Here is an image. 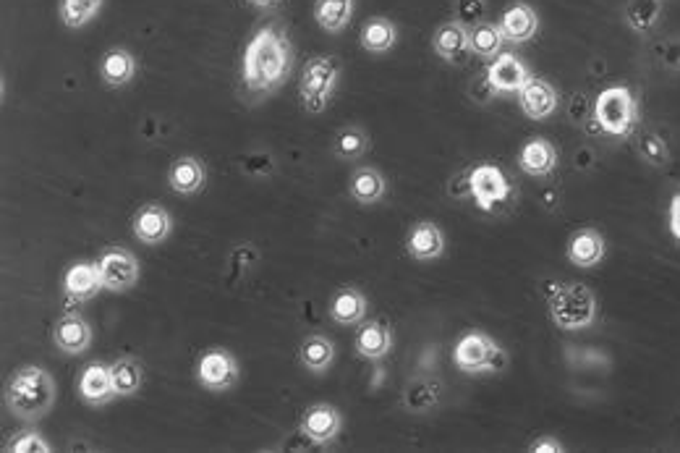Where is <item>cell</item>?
<instances>
[{
    "label": "cell",
    "mask_w": 680,
    "mask_h": 453,
    "mask_svg": "<svg viewBox=\"0 0 680 453\" xmlns=\"http://www.w3.org/2000/svg\"><path fill=\"white\" fill-rule=\"evenodd\" d=\"M241 378L238 359L228 349H207L197 362V380L207 391H228Z\"/></svg>",
    "instance_id": "obj_9"
},
{
    "label": "cell",
    "mask_w": 680,
    "mask_h": 453,
    "mask_svg": "<svg viewBox=\"0 0 680 453\" xmlns=\"http://www.w3.org/2000/svg\"><path fill=\"white\" fill-rule=\"evenodd\" d=\"M252 6H257V8H270V6H275L278 0H249Z\"/></svg>",
    "instance_id": "obj_42"
},
{
    "label": "cell",
    "mask_w": 680,
    "mask_h": 453,
    "mask_svg": "<svg viewBox=\"0 0 680 453\" xmlns=\"http://www.w3.org/2000/svg\"><path fill=\"white\" fill-rule=\"evenodd\" d=\"M79 396H82L84 404L89 406H102L108 401L118 399L116 388H113V372H110V364L95 362L84 367L82 378H79Z\"/></svg>",
    "instance_id": "obj_16"
},
{
    "label": "cell",
    "mask_w": 680,
    "mask_h": 453,
    "mask_svg": "<svg viewBox=\"0 0 680 453\" xmlns=\"http://www.w3.org/2000/svg\"><path fill=\"white\" fill-rule=\"evenodd\" d=\"M534 453H563V443H558V438H539L534 446Z\"/></svg>",
    "instance_id": "obj_41"
},
{
    "label": "cell",
    "mask_w": 680,
    "mask_h": 453,
    "mask_svg": "<svg viewBox=\"0 0 680 453\" xmlns=\"http://www.w3.org/2000/svg\"><path fill=\"white\" fill-rule=\"evenodd\" d=\"M299 357L306 370L314 372V375H320V372L330 370V364L335 362V346L330 338L314 333V336H309L304 344H301Z\"/></svg>",
    "instance_id": "obj_28"
},
{
    "label": "cell",
    "mask_w": 680,
    "mask_h": 453,
    "mask_svg": "<svg viewBox=\"0 0 680 453\" xmlns=\"http://www.w3.org/2000/svg\"><path fill=\"white\" fill-rule=\"evenodd\" d=\"M497 92H495V87L490 84V76H487V71H484L479 79H476L474 84H471V97H474L476 103H490L492 97H495Z\"/></svg>",
    "instance_id": "obj_39"
},
{
    "label": "cell",
    "mask_w": 680,
    "mask_h": 453,
    "mask_svg": "<svg viewBox=\"0 0 680 453\" xmlns=\"http://www.w3.org/2000/svg\"><path fill=\"white\" fill-rule=\"evenodd\" d=\"M432 48L435 53L440 55L442 61L448 63H466L471 53V42H469V29L463 27L461 21H450V24H442L440 29L432 37Z\"/></svg>",
    "instance_id": "obj_17"
},
{
    "label": "cell",
    "mask_w": 680,
    "mask_h": 453,
    "mask_svg": "<svg viewBox=\"0 0 680 453\" xmlns=\"http://www.w3.org/2000/svg\"><path fill=\"white\" fill-rule=\"evenodd\" d=\"M204 181H207V168H204L202 160L186 155V158H178L176 163L170 165L168 184L173 192L197 194L202 192Z\"/></svg>",
    "instance_id": "obj_21"
},
{
    "label": "cell",
    "mask_w": 680,
    "mask_h": 453,
    "mask_svg": "<svg viewBox=\"0 0 680 453\" xmlns=\"http://www.w3.org/2000/svg\"><path fill=\"white\" fill-rule=\"evenodd\" d=\"M550 317L560 330H584L597 320V299L584 283L555 286L550 296Z\"/></svg>",
    "instance_id": "obj_3"
},
{
    "label": "cell",
    "mask_w": 680,
    "mask_h": 453,
    "mask_svg": "<svg viewBox=\"0 0 680 453\" xmlns=\"http://www.w3.org/2000/svg\"><path fill=\"white\" fill-rule=\"evenodd\" d=\"M100 275L102 286L105 291H113V294H123V291L134 289L136 281H139V260L136 254L129 252L123 247H110L100 254Z\"/></svg>",
    "instance_id": "obj_8"
},
{
    "label": "cell",
    "mask_w": 680,
    "mask_h": 453,
    "mask_svg": "<svg viewBox=\"0 0 680 453\" xmlns=\"http://www.w3.org/2000/svg\"><path fill=\"white\" fill-rule=\"evenodd\" d=\"M393 349V333L388 325L367 323L356 336V354L361 359H382Z\"/></svg>",
    "instance_id": "obj_26"
},
{
    "label": "cell",
    "mask_w": 680,
    "mask_h": 453,
    "mask_svg": "<svg viewBox=\"0 0 680 453\" xmlns=\"http://www.w3.org/2000/svg\"><path fill=\"white\" fill-rule=\"evenodd\" d=\"M518 105H521V110L531 121H544L558 108V92L547 79L531 76L529 82L521 87V92H518Z\"/></svg>",
    "instance_id": "obj_11"
},
{
    "label": "cell",
    "mask_w": 680,
    "mask_h": 453,
    "mask_svg": "<svg viewBox=\"0 0 680 453\" xmlns=\"http://www.w3.org/2000/svg\"><path fill=\"white\" fill-rule=\"evenodd\" d=\"M395 40H398V29H395L393 21L388 19H369L367 24H364V29H361V45H364V50H369V53H388L390 48L395 45Z\"/></svg>",
    "instance_id": "obj_30"
},
{
    "label": "cell",
    "mask_w": 680,
    "mask_h": 453,
    "mask_svg": "<svg viewBox=\"0 0 680 453\" xmlns=\"http://www.w3.org/2000/svg\"><path fill=\"white\" fill-rule=\"evenodd\" d=\"M594 121L602 134L610 137H628L639 124V105L633 100L628 87H607L597 95L594 103Z\"/></svg>",
    "instance_id": "obj_4"
},
{
    "label": "cell",
    "mask_w": 680,
    "mask_h": 453,
    "mask_svg": "<svg viewBox=\"0 0 680 453\" xmlns=\"http://www.w3.org/2000/svg\"><path fill=\"white\" fill-rule=\"evenodd\" d=\"M105 0H58V14L68 29H82L100 14Z\"/></svg>",
    "instance_id": "obj_33"
},
{
    "label": "cell",
    "mask_w": 680,
    "mask_h": 453,
    "mask_svg": "<svg viewBox=\"0 0 680 453\" xmlns=\"http://www.w3.org/2000/svg\"><path fill=\"white\" fill-rule=\"evenodd\" d=\"M469 194L474 197L479 210L495 213L503 205H508L510 197H513V186L497 165L479 163L469 173Z\"/></svg>",
    "instance_id": "obj_7"
},
{
    "label": "cell",
    "mask_w": 680,
    "mask_h": 453,
    "mask_svg": "<svg viewBox=\"0 0 680 453\" xmlns=\"http://www.w3.org/2000/svg\"><path fill=\"white\" fill-rule=\"evenodd\" d=\"M487 76H490V84L495 87V92H503V95H510V92L518 95L521 87L531 79L526 63L513 53L495 55V61L487 66Z\"/></svg>",
    "instance_id": "obj_14"
},
{
    "label": "cell",
    "mask_w": 680,
    "mask_h": 453,
    "mask_svg": "<svg viewBox=\"0 0 680 453\" xmlns=\"http://www.w3.org/2000/svg\"><path fill=\"white\" fill-rule=\"evenodd\" d=\"M605 252V236L599 234L597 228H581L568 241V260L576 268H594V265L605 260Z\"/></svg>",
    "instance_id": "obj_19"
},
{
    "label": "cell",
    "mask_w": 680,
    "mask_h": 453,
    "mask_svg": "<svg viewBox=\"0 0 680 453\" xmlns=\"http://www.w3.org/2000/svg\"><path fill=\"white\" fill-rule=\"evenodd\" d=\"M338 79V58H333V55H317V58H312L304 66V74H301V105L309 113H322L330 105V97H333L335 87H338Z\"/></svg>",
    "instance_id": "obj_6"
},
{
    "label": "cell",
    "mask_w": 680,
    "mask_h": 453,
    "mask_svg": "<svg viewBox=\"0 0 680 453\" xmlns=\"http://www.w3.org/2000/svg\"><path fill=\"white\" fill-rule=\"evenodd\" d=\"M354 16V0H317L314 19L325 32H340Z\"/></svg>",
    "instance_id": "obj_29"
},
{
    "label": "cell",
    "mask_w": 680,
    "mask_h": 453,
    "mask_svg": "<svg viewBox=\"0 0 680 453\" xmlns=\"http://www.w3.org/2000/svg\"><path fill=\"white\" fill-rule=\"evenodd\" d=\"M406 252L414 257V260H437L442 252H445V236H442L440 226L437 223H429V220H422L416 223L411 231H408L406 239Z\"/></svg>",
    "instance_id": "obj_20"
},
{
    "label": "cell",
    "mask_w": 680,
    "mask_h": 453,
    "mask_svg": "<svg viewBox=\"0 0 680 453\" xmlns=\"http://www.w3.org/2000/svg\"><path fill=\"white\" fill-rule=\"evenodd\" d=\"M636 150H639L641 158L649 165H654V168H662V165L670 163V147H667V142L660 134L641 131L639 139H636Z\"/></svg>",
    "instance_id": "obj_35"
},
{
    "label": "cell",
    "mask_w": 680,
    "mask_h": 453,
    "mask_svg": "<svg viewBox=\"0 0 680 453\" xmlns=\"http://www.w3.org/2000/svg\"><path fill=\"white\" fill-rule=\"evenodd\" d=\"M662 14V3L660 0H631L626 6V24L639 32V35H646L657 27Z\"/></svg>",
    "instance_id": "obj_32"
},
{
    "label": "cell",
    "mask_w": 680,
    "mask_h": 453,
    "mask_svg": "<svg viewBox=\"0 0 680 453\" xmlns=\"http://www.w3.org/2000/svg\"><path fill=\"white\" fill-rule=\"evenodd\" d=\"M170 231H173V215H170L163 205L150 202V205H142L136 210L134 234L142 244H150V247L163 244L170 236Z\"/></svg>",
    "instance_id": "obj_13"
},
{
    "label": "cell",
    "mask_w": 680,
    "mask_h": 453,
    "mask_svg": "<svg viewBox=\"0 0 680 453\" xmlns=\"http://www.w3.org/2000/svg\"><path fill=\"white\" fill-rule=\"evenodd\" d=\"M432 404H435V391H432L429 385L419 383L406 393V406L408 409H414V412H422V409H427V406Z\"/></svg>",
    "instance_id": "obj_38"
},
{
    "label": "cell",
    "mask_w": 680,
    "mask_h": 453,
    "mask_svg": "<svg viewBox=\"0 0 680 453\" xmlns=\"http://www.w3.org/2000/svg\"><path fill=\"white\" fill-rule=\"evenodd\" d=\"M53 344L68 354H84L92 346V325L82 315H61L53 325Z\"/></svg>",
    "instance_id": "obj_12"
},
{
    "label": "cell",
    "mask_w": 680,
    "mask_h": 453,
    "mask_svg": "<svg viewBox=\"0 0 680 453\" xmlns=\"http://www.w3.org/2000/svg\"><path fill=\"white\" fill-rule=\"evenodd\" d=\"M6 451L14 453H50L53 446H50L45 435H40L37 430H21L11 438V443L6 446Z\"/></svg>",
    "instance_id": "obj_36"
},
{
    "label": "cell",
    "mask_w": 680,
    "mask_h": 453,
    "mask_svg": "<svg viewBox=\"0 0 680 453\" xmlns=\"http://www.w3.org/2000/svg\"><path fill=\"white\" fill-rule=\"evenodd\" d=\"M484 0H458L456 3V16L463 27H476L482 24L484 19Z\"/></svg>",
    "instance_id": "obj_37"
},
{
    "label": "cell",
    "mask_w": 680,
    "mask_h": 453,
    "mask_svg": "<svg viewBox=\"0 0 680 453\" xmlns=\"http://www.w3.org/2000/svg\"><path fill=\"white\" fill-rule=\"evenodd\" d=\"M348 192L359 205H377L388 192V181L377 168H359L348 181Z\"/></svg>",
    "instance_id": "obj_24"
},
{
    "label": "cell",
    "mask_w": 680,
    "mask_h": 453,
    "mask_svg": "<svg viewBox=\"0 0 680 453\" xmlns=\"http://www.w3.org/2000/svg\"><path fill=\"white\" fill-rule=\"evenodd\" d=\"M335 155L340 160H356L369 150V137L359 126H348L335 137Z\"/></svg>",
    "instance_id": "obj_34"
},
{
    "label": "cell",
    "mask_w": 680,
    "mask_h": 453,
    "mask_svg": "<svg viewBox=\"0 0 680 453\" xmlns=\"http://www.w3.org/2000/svg\"><path fill=\"white\" fill-rule=\"evenodd\" d=\"M102 289L105 286H102L100 265L97 262H76L63 275V291H66L71 302H89Z\"/></svg>",
    "instance_id": "obj_15"
},
{
    "label": "cell",
    "mask_w": 680,
    "mask_h": 453,
    "mask_svg": "<svg viewBox=\"0 0 680 453\" xmlns=\"http://www.w3.org/2000/svg\"><path fill=\"white\" fill-rule=\"evenodd\" d=\"M330 317L338 325H359L367 317V296L359 289H340L330 302Z\"/></svg>",
    "instance_id": "obj_25"
},
{
    "label": "cell",
    "mask_w": 680,
    "mask_h": 453,
    "mask_svg": "<svg viewBox=\"0 0 680 453\" xmlns=\"http://www.w3.org/2000/svg\"><path fill=\"white\" fill-rule=\"evenodd\" d=\"M110 372H113V388H116L118 399H131L136 393L142 391L144 383V370L142 364L131 357H121L110 364Z\"/></svg>",
    "instance_id": "obj_27"
},
{
    "label": "cell",
    "mask_w": 680,
    "mask_h": 453,
    "mask_svg": "<svg viewBox=\"0 0 680 453\" xmlns=\"http://www.w3.org/2000/svg\"><path fill=\"white\" fill-rule=\"evenodd\" d=\"M293 48L278 24H267L249 40L244 50V84L254 95L278 90L291 74Z\"/></svg>",
    "instance_id": "obj_1"
},
{
    "label": "cell",
    "mask_w": 680,
    "mask_h": 453,
    "mask_svg": "<svg viewBox=\"0 0 680 453\" xmlns=\"http://www.w3.org/2000/svg\"><path fill=\"white\" fill-rule=\"evenodd\" d=\"M453 362L466 375H482V372H503L508 357L500 349L495 338H490L482 330H469L458 338L456 349H453Z\"/></svg>",
    "instance_id": "obj_5"
},
{
    "label": "cell",
    "mask_w": 680,
    "mask_h": 453,
    "mask_svg": "<svg viewBox=\"0 0 680 453\" xmlns=\"http://www.w3.org/2000/svg\"><path fill=\"white\" fill-rule=\"evenodd\" d=\"M518 168L524 173H529V176H537V179L550 176V173L558 168V150H555V145H552L550 139L542 137L529 139V142L521 147V152H518Z\"/></svg>",
    "instance_id": "obj_18"
},
{
    "label": "cell",
    "mask_w": 680,
    "mask_h": 453,
    "mask_svg": "<svg viewBox=\"0 0 680 453\" xmlns=\"http://www.w3.org/2000/svg\"><path fill=\"white\" fill-rule=\"evenodd\" d=\"M340 427H343V417L330 404L309 406L304 417H301V433L312 443H317V446H327L330 440L338 438Z\"/></svg>",
    "instance_id": "obj_10"
},
{
    "label": "cell",
    "mask_w": 680,
    "mask_h": 453,
    "mask_svg": "<svg viewBox=\"0 0 680 453\" xmlns=\"http://www.w3.org/2000/svg\"><path fill=\"white\" fill-rule=\"evenodd\" d=\"M469 42H471V53L482 55V58H492V55H500L505 40L503 29L500 24H490V21H482L476 27L469 29Z\"/></svg>",
    "instance_id": "obj_31"
},
{
    "label": "cell",
    "mask_w": 680,
    "mask_h": 453,
    "mask_svg": "<svg viewBox=\"0 0 680 453\" xmlns=\"http://www.w3.org/2000/svg\"><path fill=\"white\" fill-rule=\"evenodd\" d=\"M100 76L108 87H126L136 76V58L126 48H113L100 58Z\"/></svg>",
    "instance_id": "obj_23"
},
{
    "label": "cell",
    "mask_w": 680,
    "mask_h": 453,
    "mask_svg": "<svg viewBox=\"0 0 680 453\" xmlns=\"http://www.w3.org/2000/svg\"><path fill=\"white\" fill-rule=\"evenodd\" d=\"M500 29L508 42H526L537 35L539 16L526 3H513L500 19Z\"/></svg>",
    "instance_id": "obj_22"
},
{
    "label": "cell",
    "mask_w": 680,
    "mask_h": 453,
    "mask_svg": "<svg viewBox=\"0 0 680 453\" xmlns=\"http://www.w3.org/2000/svg\"><path fill=\"white\" fill-rule=\"evenodd\" d=\"M55 380L45 367L24 364L11 375L6 385V406L14 417L37 422L55 406Z\"/></svg>",
    "instance_id": "obj_2"
},
{
    "label": "cell",
    "mask_w": 680,
    "mask_h": 453,
    "mask_svg": "<svg viewBox=\"0 0 680 453\" xmlns=\"http://www.w3.org/2000/svg\"><path fill=\"white\" fill-rule=\"evenodd\" d=\"M670 234L680 244V192L670 200Z\"/></svg>",
    "instance_id": "obj_40"
}]
</instances>
